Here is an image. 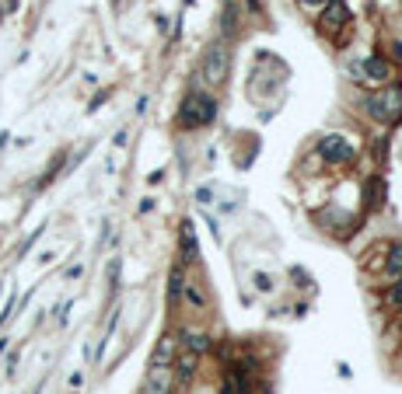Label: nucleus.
I'll return each instance as SVG.
<instances>
[{"mask_svg": "<svg viewBox=\"0 0 402 394\" xmlns=\"http://www.w3.org/2000/svg\"><path fill=\"white\" fill-rule=\"evenodd\" d=\"M217 119V102L207 95V91H189L178 105V126L182 129H203Z\"/></svg>", "mask_w": 402, "mask_h": 394, "instance_id": "f257e3e1", "label": "nucleus"}, {"mask_svg": "<svg viewBox=\"0 0 402 394\" xmlns=\"http://www.w3.org/2000/svg\"><path fill=\"white\" fill-rule=\"evenodd\" d=\"M367 116L374 123H399L402 119V84L399 81H388L385 88H378L367 102H364Z\"/></svg>", "mask_w": 402, "mask_h": 394, "instance_id": "f03ea898", "label": "nucleus"}, {"mask_svg": "<svg viewBox=\"0 0 402 394\" xmlns=\"http://www.w3.org/2000/svg\"><path fill=\"white\" fill-rule=\"evenodd\" d=\"M231 74V53H228V42H210L207 53H203V63H199V77H203L210 88H221Z\"/></svg>", "mask_w": 402, "mask_h": 394, "instance_id": "7ed1b4c3", "label": "nucleus"}, {"mask_svg": "<svg viewBox=\"0 0 402 394\" xmlns=\"http://www.w3.org/2000/svg\"><path fill=\"white\" fill-rule=\"evenodd\" d=\"M318 154H322L329 164H346V161L357 157V143H353L350 136H343V133H325V136L318 140Z\"/></svg>", "mask_w": 402, "mask_h": 394, "instance_id": "20e7f679", "label": "nucleus"}, {"mask_svg": "<svg viewBox=\"0 0 402 394\" xmlns=\"http://www.w3.org/2000/svg\"><path fill=\"white\" fill-rule=\"evenodd\" d=\"M175 391V370L171 366H150L144 377V394H171Z\"/></svg>", "mask_w": 402, "mask_h": 394, "instance_id": "39448f33", "label": "nucleus"}, {"mask_svg": "<svg viewBox=\"0 0 402 394\" xmlns=\"http://www.w3.org/2000/svg\"><path fill=\"white\" fill-rule=\"evenodd\" d=\"M350 22V8H346V0H329V4L322 8V32H339L343 25Z\"/></svg>", "mask_w": 402, "mask_h": 394, "instance_id": "423d86ee", "label": "nucleus"}, {"mask_svg": "<svg viewBox=\"0 0 402 394\" xmlns=\"http://www.w3.org/2000/svg\"><path fill=\"white\" fill-rule=\"evenodd\" d=\"M178 244H182V262H185V265H196V262H199V244H196L192 220H182V223H178Z\"/></svg>", "mask_w": 402, "mask_h": 394, "instance_id": "0eeeda50", "label": "nucleus"}, {"mask_svg": "<svg viewBox=\"0 0 402 394\" xmlns=\"http://www.w3.org/2000/svg\"><path fill=\"white\" fill-rule=\"evenodd\" d=\"M175 356H178V335L164 331L161 342H157V349H154V356H150V366H171Z\"/></svg>", "mask_w": 402, "mask_h": 394, "instance_id": "6e6552de", "label": "nucleus"}, {"mask_svg": "<svg viewBox=\"0 0 402 394\" xmlns=\"http://www.w3.org/2000/svg\"><path fill=\"white\" fill-rule=\"evenodd\" d=\"M182 297L189 300L192 310H207V307H210V297H207L203 283H199L196 276H185V283H182Z\"/></svg>", "mask_w": 402, "mask_h": 394, "instance_id": "1a4fd4ad", "label": "nucleus"}, {"mask_svg": "<svg viewBox=\"0 0 402 394\" xmlns=\"http://www.w3.org/2000/svg\"><path fill=\"white\" fill-rule=\"evenodd\" d=\"M178 345H182L185 352H192V356H203V352L214 349V335H207V331H182V335H178Z\"/></svg>", "mask_w": 402, "mask_h": 394, "instance_id": "9d476101", "label": "nucleus"}, {"mask_svg": "<svg viewBox=\"0 0 402 394\" xmlns=\"http://www.w3.org/2000/svg\"><path fill=\"white\" fill-rule=\"evenodd\" d=\"M360 74H364L367 81H374V84H388V81H392V63H388L385 56H367L364 67H360Z\"/></svg>", "mask_w": 402, "mask_h": 394, "instance_id": "9b49d317", "label": "nucleus"}, {"mask_svg": "<svg viewBox=\"0 0 402 394\" xmlns=\"http://www.w3.org/2000/svg\"><path fill=\"white\" fill-rule=\"evenodd\" d=\"M196 363H199V356H192V352L182 349V352L175 356V366H171V370H175V384H189V380L196 377Z\"/></svg>", "mask_w": 402, "mask_h": 394, "instance_id": "f8f14e48", "label": "nucleus"}, {"mask_svg": "<svg viewBox=\"0 0 402 394\" xmlns=\"http://www.w3.org/2000/svg\"><path fill=\"white\" fill-rule=\"evenodd\" d=\"M221 36L235 39L238 36V0H224V15H221Z\"/></svg>", "mask_w": 402, "mask_h": 394, "instance_id": "ddd939ff", "label": "nucleus"}, {"mask_svg": "<svg viewBox=\"0 0 402 394\" xmlns=\"http://www.w3.org/2000/svg\"><path fill=\"white\" fill-rule=\"evenodd\" d=\"M182 283H185V269H182V265H171V272H168V307H178V304H182Z\"/></svg>", "mask_w": 402, "mask_h": 394, "instance_id": "4468645a", "label": "nucleus"}, {"mask_svg": "<svg viewBox=\"0 0 402 394\" xmlns=\"http://www.w3.org/2000/svg\"><path fill=\"white\" fill-rule=\"evenodd\" d=\"M385 272H388V276H402V244H392V248H388Z\"/></svg>", "mask_w": 402, "mask_h": 394, "instance_id": "2eb2a0df", "label": "nucleus"}, {"mask_svg": "<svg viewBox=\"0 0 402 394\" xmlns=\"http://www.w3.org/2000/svg\"><path fill=\"white\" fill-rule=\"evenodd\" d=\"M256 290H263V293H266V290H273V279H270L266 272H256Z\"/></svg>", "mask_w": 402, "mask_h": 394, "instance_id": "dca6fc26", "label": "nucleus"}, {"mask_svg": "<svg viewBox=\"0 0 402 394\" xmlns=\"http://www.w3.org/2000/svg\"><path fill=\"white\" fill-rule=\"evenodd\" d=\"M301 4H304V8H311V11H315V8H325V4H329V0H301Z\"/></svg>", "mask_w": 402, "mask_h": 394, "instance_id": "f3484780", "label": "nucleus"}, {"mask_svg": "<svg viewBox=\"0 0 402 394\" xmlns=\"http://www.w3.org/2000/svg\"><path fill=\"white\" fill-rule=\"evenodd\" d=\"M249 8H252V11H259V0H249Z\"/></svg>", "mask_w": 402, "mask_h": 394, "instance_id": "a211bd4d", "label": "nucleus"}]
</instances>
